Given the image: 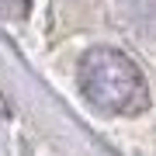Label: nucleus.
<instances>
[{
    "label": "nucleus",
    "instance_id": "2",
    "mask_svg": "<svg viewBox=\"0 0 156 156\" xmlns=\"http://www.w3.org/2000/svg\"><path fill=\"white\" fill-rule=\"evenodd\" d=\"M28 4H31V0H0V14L21 17V14H28Z\"/></svg>",
    "mask_w": 156,
    "mask_h": 156
},
{
    "label": "nucleus",
    "instance_id": "1",
    "mask_svg": "<svg viewBox=\"0 0 156 156\" xmlns=\"http://www.w3.org/2000/svg\"><path fill=\"white\" fill-rule=\"evenodd\" d=\"M80 90L104 115H139L149 104L142 69L122 49L97 45L80 59Z\"/></svg>",
    "mask_w": 156,
    "mask_h": 156
}]
</instances>
